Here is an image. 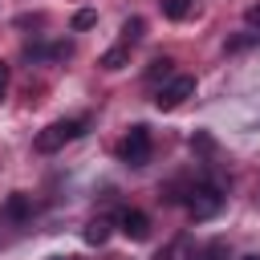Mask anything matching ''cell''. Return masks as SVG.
Returning a JSON list of instances; mask_svg holds the SVG:
<instances>
[{"mask_svg":"<svg viewBox=\"0 0 260 260\" xmlns=\"http://www.w3.org/2000/svg\"><path fill=\"white\" fill-rule=\"evenodd\" d=\"M223 199H228V183L223 179H203V183H191L187 191V211L195 219H211L223 211Z\"/></svg>","mask_w":260,"mask_h":260,"instance_id":"cell-1","label":"cell"},{"mask_svg":"<svg viewBox=\"0 0 260 260\" xmlns=\"http://www.w3.org/2000/svg\"><path fill=\"white\" fill-rule=\"evenodd\" d=\"M85 126H89V118H65V122H53V126H45L41 134H37V150L41 154H53V150H61L65 142H73V138H81L85 134Z\"/></svg>","mask_w":260,"mask_h":260,"instance_id":"cell-2","label":"cell"},{"mask_svg":"<svg viewBox=\"0 0 260 260\" xmlns=\"http://www.w3.org/2000/svg\"><path fill=\"white\" fill-rule=\"evenodd\" d=\"M118 154H122L126 167H146V162H150V130H146L142 122L130 126L126 138H122V146H118Z\"/></svg>","mask_w":260,"mask_h":260,"instance_id":"cell-3","label":"cell"},{"mask_svg":"<svg viewBox=\"0 0 260 260\" xmlns=\"http://www.w3.org/2000/svg\"><path fill=\"white\" fill-rule=\"evenodd\" d=\"M191 93H195V77L179 73V77H171V81L154 93V106H158V110H175V106H183Z\"/></svg>","mask_w":260,"mask_h":260,"instance_id":"cell-4","label":"cell"},{"mask_svg":"<svg viewBox=\"0 0 260 260\" xmlns=\"http://www.w3.org/2000/svg\"><path fill=\"white\" fill-rule=\"evenodd\" d=\"M118 228H122L130 240H146V236H150V219H146V211H138V207H126V211L118 215Z\"/></svg>","mask_w":260,"mask_h":260,"instance_id":"cell-5","label":"cell"},{"mask_svg":"<svg viewBox=\"0 0 260 260\" xmlns=\"http://www.w3.org/2000/svg\"><path fill=\"white\" fill-rule=\"evenodd\" d=\"M4 215H8V219H28V215H32V199H28L24 191H12L8 203H4Z\"/></svg>","mask_w":260,"mask_h":260,"instance_id":"cell-6","label":"cell"},{"mask_svg":"<svg viewBox=\"0 0 260 260\" xmlns=\"http://www.w3.org/2000/svg\"><path fill=\"white\" fill-rule=\"evenodd\" d=\"M195 4H199V0H158V8H162L167 20H187V16L195 12Z\"/></svg>","mask_w":260,"mask_h":260,"instance_id":"cell-7","label":"cell"},{"mask_svg":"<svg viewBox=\"0 0 260 260\" xmlns=\"http://www.w3.org/2000/svg\"><path fill=\"white\" fill-rule=\"evenodd\" d=\"M126 61H130V49H126V45H114V49H106V53H102V61H98V65L114 73V69H122Z\"/></svg>","mask_w":260,"mask_h":260,"instance_id":"cell-8","label":"cell"},{"mask_svg":"<svg viewBox=\"0 0 260 260\" xmlns=\"http://www.w3.org/2000/svg\"><path fill=\"white\" fill-rule=\"evenodd\" d=\"M110 240V219H89L85 223V244H106Z\"/></svg>","mask_w":260,"mask_h":260,"instance_id":"cell-9","label":"cell"},{"mask_svg":"<svg viewBox=\"0 0 260 260\" xmlns=\"http://www.w3.org/2000/svg\"><path fill=\"white\" fill-rule=\"evenodd\" d=\"M142 28H146V24H142V16H130V20L122 24V45L130 49L134 41H142Z\"/></svg>","mask_w":260,"mask_h":260,"instance_id":"cell-10","label":"cell"},{"mask_svg":"<svg viewBox=\"0 0 260 260\" xmlns=\"http://www.w3.org/2000/svg\"><path fill=\"white\" fill-rule=\"evenodd\" d=\"M191 150H195V154H211V150H215V138H211L207 130H195V138H191Z\"/></svg>","mask_w":260,"mask_h":260,"instance_id":"cell-11","label":"cell"},{"mask_svg":"<svg viewBox=\"0 0 260 260\" xmlns=\"http://www.w3.org/2000/svg\"><path fill=\"white\" fill-rule=\"evenodd\" d=\"M93 24H98V12H93V8L73 12V28H77V32H85V28H93Z\"/></svg>","mask_w":260,"mask_h":260,"instance_id":"cell-12","label":"cell"},{"mask_svg":"<svg viewBox=\"0 0 260 260\" xmlns=\"http://www.w3.org/2000/svg\"><path fill=\"white\" fill-rule=\"evenodd\" d=\"M171 65H175L171 57H154L150 69H146V77H171Z\"/></svg>","mask_w":260,"mask_h":260,"instance_id":"cell-13","label":"cell"},{"mask_svg":"<svg viewBox=\"0 0 260 260\" xmlns=\"http://www.w3.org/2000/svg\"><path fill=\"white\" fill-rule=\"evenodd\" d=\"M256 41H260L256 32H244V37H232V41H228V53H240V49H248V45H256Z\"/></svg>","mask_w":260,"mask_h":260,"instance_id":"cell-14","label":"cell"},{"mask_svg":"<svg viewBox=\"0 0 260 260\" xmlns=\"http://www.w3.org/2000/svg\"><path fill=\"white\" fill-rule=\"evenodd\" d=\"M244 20H248V28H252V32L260 37V4H252V8L244 12Z\"/></svg>","mask_w":260,"mask_h":260,"instance_id":"cell-15","label":"cell"},{"mask_svg":"<svg viewBox=\"0 0 260 260\" xmlns=\"http://www.w3.org/2000/svg\"><path fill=\"white\" fill-rule=\"evenodd\" d=\"M4 93H8V65L0 61V98H4Z\"/></svg>","mask_w":260,"mask_h":260,"instance_id":"cell-16","label":"cell"},{"mask_svg":"<svg viewBox=\"0 0 260 260\" xmlns=\"http://www.w3.org/2000/svg\"><path fill=\"white\" fill-rule=\"evenodd\" d=\"M154 260H175V248H162V252H158Z\"/></svg>","mask_w":260,"mask_h":260,"instance_id":"cell-17","label":"cell"},{"mask_svg":"<svg viewBox=\"0 0 260 260\" xmlns=\"http://www.w3.org/2000/svg\"><path fill=\"white\" fill-rule=\"evenodd\" d=\"M53 260H73V256H53Z\"/></svg>","mask_w":260,"mask_h":260,"instance_id":"cell-18","label":"cell"},{"mask_svg":"<svg viewBox=\"0 0 260 260\" xmlns=\"http://www.w3.org/2000/svg\"><path fill=\"white\" fill-rule=\"evenodd\" d=\"M240 260H260V256H240Z\"/></svg>","mask_w":260,"mask_h":260,"instance_id":"cell-19","label":"cell"}]
</instances>
